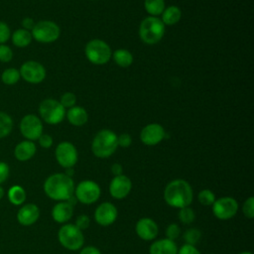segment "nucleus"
<instances>
[{"instance_id":"1","label":"nucleus","mask_w":254,"mask_h":254,"mask_svg":"<svg viewBox=\"0 0 254 254\" xmlns=\"http://www.w3.org/2000/svg\"><path fill=\"white\" fill-rule=\"evenodd\" d=\"M44 191L52 199L65 201L74 193V184L70 177L64 173L53 174L44 183Z\"/></svg>"},{"instance_id":"2","label":"nucleus","mask_w":254,"mask_h":254,"mask_svg":"<svg viewBox=\"0 0 254 254\" xmlns=\"http://www.w3.org/2000/svg\"><path fill=\"white\" fill-rule=\"evenodd\" d=\"M193 193L190 185L182 179L170 182L164 190V199L172 207L183 208L192 201Z\"/></svg>"},{"instance_id":"3","label":"nucleus","mask_w":254,"mask_h":254,"mask_svg":"<svg viewBox=\"0 0 254 254\" xmlns=\"http://www.w3.org/2000/svg\"><path fill=\"white\" fill-rule=\"evenodd\" d=\"M117 137L118 136L109 129L100 130L92 140L91 151L93 155L101 159L110 157L118 147Z\"/></svg>"},{"instance_id":"4","label":"nucleus","mask_w":254,"mask_h":254,"mask_svg":"<svg viewBox=\"0 0 254 254\" xmlns=\"http://www.w3.org/2000/svg\"><path fill=\"white\" fill-rule=\"evenodd\" d=\"M165 34V25L161 19L153 16L145 18L139 27L140 39L147 45L159 43Z\"/></svg>"},{"instance_id":"5","label":"nucleus","mask_w":254,"mask_h":254,"mask_svg":"<svg viewBox=\"0 0 254 254\" xmlns=\"http://www.w3.org/2000/svg\"><path fill=\"white\" fill-rule=\"evenodd\" d=\"M58 238L62 246L65 249L75 251L82 247L84 242V236L80 229H78L74 224L66 223L64 224L59 232Z\"/></svg>"},{"instance_id":"6","label":"nucleus","mask_w":254,"mask_h":254,"mask_svg":"<svg viewBox=\"0 0 254 254\" xmlns=\"http://www.w3.org/2000/svg\"><path fill=\"white\" fill-rule=\"evenodd\" d=\"M39 113L46 123L56 125L64 120L65 116V108L60 101L53 98H46L39 105Z\"/></svg>"},{"instance_id":"7","label":"nucleus","mask_w":254,"mask_h":254,"mask_svg":"<svg viewBox=\"0 0 254 254\" xmlns=\"http://www.w3.org/2000/svg\"><path fill=\"white\" fill-rule=\"evenodd\" d=\"M87 60L94 64H104L111 59V49L104 41L94 39L89 41L84 50Z\"/></svg>"},{"instance_id":"8","label":"nucleus","mask_w":254,"mask_h":254,"mask_svg":"<svg viewBox=\"0 0 254 254\" xmlns=\"http://www.w3.org/2000/svg\"><path fill=\"white\" fill-rule=\"evenodd\" d=\"M32 38L39 43L49 44L59 39L61 30L60 27L53 21L42 20L35 24L31 31Z\"/></svg>"},{"instance_id":"9","label":"nucleus","mask_w":254,"mask_h":254,"mask_svg":"<svg viewBox=\"0 0 254 254\" xmlns=\"http://www.w3.org/2000/svg\"><path fill=\"white\" fill-rule=\"evenodd\" d=\"M20 132L26 140L35 141L43 134V123L35 114L25 115L19 124Z\"/></svg>"},{"instance_id":"10","label":"nucleus","mask_w":254,"mask_h":254,"mask_svg":"<svg viewBox=\"0 0 254 254\" xmlns=\"http://www.w3.org/2000/svg\"><path fill=\"white\" fill-rule=\"evenodd\" d=\"M73 194L79 202L84 204H91L99 198L100 188L95 182L85 180L76 186Z\"/></svg>"},{"instance_id":"11","label":"nucleus","mask_w":254,"mask_h":254,"mask_svg":"<svg viewBox=\"0 0 254 254\" xmlns=\"http://www.w3.org/2000/svg\"><path fill=\"white\" fill-rule=\"evenodd\" d=\"M211 206L214 216L221 220L232 218L238 211V202L231 196L217 198L214 200Z\"/></svg>"},{"instance_id":"12","label":"nucleus","mask_w":254,"mask_h":254,"mask_svg":"<svg viewBox=\"0 0 254 254\" xmlns=\"http://www.w3.org/2000/svg\"><path fill=\"white\" fill-rule=\"evenodd\" d=\"M19 71L21 77L25 81L33 84L42 82L46 77V68L42 64L36 61L25 62L21 65Z\"/></svg>"},{"instance_id":"13","label":"nucleus","mask_w":254,"mask_h":254,"mask_svg":"<svg viewBox=\"0 0 254 254\" xmlns=\"http://www.w3.org/2000/svg\"><path fill=\"white\" fill-rule=\"evenodd\" d=\"M56 159L60 166L63 168H72L77 162V151L76 148L69 142L60 143L55 152Z\"/></svg>"},{"instance_id":"14","label":"nucleus","mask_w":254,"mask_h":254,"mask_svg":"<svg viewBox=\"0 0 254 254\" xmlns=\"http://www.w3.org/2000/svg\"><path fill=\"white\" fill-rule=\"evenodd\" d=\"M166 137V131L162 125L158 123H151L146 125L140 133L141 141L148 146L159 144Z\"/></svg>"},{"instance_id":"15","label":"nucleus","mask_w":254,"mask_h":254,"mask_svg":"<svg viewBox=\"0 0 254 254\" xmlns=\"http://www.w3.org/2000/svg\"><path fill=\"white\" fill-rule=\"evenodd\" d=\"M117 208L111 202L100 203L94 211V219L101 226H108L112 224L117 218Z\"/></svg>"},{"instance_id":"16","label":"nucleus","mask_w":254,"mask_h":254,"mask_svg":"<svg viewBox=\"0 0 254 254\" xmlns=\"http://www.w3.org/2000/svg\"><path fill=\"white\" fill-rule=\"evenodd\" d=\"M132 189L131 180L124 176H115L109 184V193L116 199H122L126 197Z\"/></svg>"},{"instance_id":"17","label":"nucleus","mask_w":254,"mask_h":254,"mask_svg":"<svg viewBox=\"0 0 254 254\" xmlns=\"http://www.w3.org/2000/svg\"><path fill=\"white\" fill-rule=\"evenodd\" d=\"M135 230L137 235L146 241L154 240L159 233V227L157 223L149 217H143L139 219L136 223Z\"/></svg>"},{"instance_id":"18","label":"nucleus","mask_w":254,"mask_h":254,"mask_svg":"<svg viewBox=\"0 0 254 254\" xmlns=\"http://www.w3.org/2000/svg\"><path fill=\"white\" fill-rule=\"evenodd\" d=\"M40 217V209L35 203H26L17 211V221L24 226L33 225Z\"/></svg>"},{"instance_id":"19","label":"nucleus","mask_w":254,"mask_h":254,"mask_svg":"<svg viewBox=\"0 0 254 254\" xmlns=\"http://www.w3.org/2000/svg\"><path fill=\"white\" fill-rule=\"evenodd\" d=\"M37 152V147L33 141L24 140L19 142L14 149V156L20 162L29 161Z\"/></svg>"},{"instance_id":"20","label":"nucleus","mask_w":254,"mask_h":254,"mask_svg":"<svg viewBox=\"0 0 254 254\" xmlns=\"http://www.w3.org/2000/svg\"><path fill=\"white\" fill-rule=\"evenodd\" d=\"M73 214V206L65 201H60L54 205L52 209V217L58 223L68 221Z\"/></svg>"},{"instance_id":"21","label":"nucleus","mask_w":254,"mask_h":254,"mask_svg":"<svg viewBox=\"0 0 254 254\" xmlns=\"http://www.w3.org/2000/svg\"><path fill=\"white\" fill-rule=\"evenodd\" d=\"M149 252L150 254H178V247L175 241L163 238L152 243Z\"/></svg>"},{"instance_id":"22","label":"nucleus","mask_w":254,"mask_h":254,"mask_svg":"<svg viewBox=\"0 0 254 254\" xmlns=\"http://www.w3.org/2000/svg\"><path fill=\"white\" fill-rule=\"evenodd\" d=\"M66 118L68 122L73 126H82L88 120V115L86 110L81 106H72L68 108L66 113Z\"/></svg>"},{"instance_id":"23","label":"nucleus","mask_w":254,"mask_h":254,"mask_svg":"<svg viewBox=\"0 0 254 254\" xmlns=\"http://www.w3.org/2000/svg\"><path fill=\"white\" fill-rule=\"evenodd\" d=\"M7 197L13 205H22L26 200L27 193L23 187L19 185H14L8 190Z\"/></svg>"},{"instance_id":"24","label":"nucleus","mask_w":254,"mask_h":254,"mask_svg":"<svg viewBox=\"0 0 254 254\" xmlns=\"http://www.w3.org/2000/svg\"><path fill=\"white\" fill-rule=\"evenodd\" d=\"M12 43L14 46L18 48L28 47L32 42V34L30 31L25 30L23 28L17 29L11 36Z\"/></svg>"},{"instance_id":"25","label":"nucleus","mask_w":254,"mask_h":254,"mask_svg":"<svg viewBox=\"0 0 254 254\" xmlns=\"http://www.w3.org/2000/svg\"><path fill=\"white\" fill-rule=\"evenodd\" d=\"M182 18V11L177 6H169L162 13V22L164 25H174Z\"/></svg>"},{"instance_id":"26","label":"nucleus","mask_w":254,"mask_h":254,"mask_svg":"<svg viewBox=\"0 0 254 254\" xmlns=\"http://www.w3.org/2000/svg\"><path fill=\"white\" fill-rule=\"evenodd\" d=\"M114 62L121 67H128L133 63L132 54L125 49H118L112 54Z\"/></svg>"},{"instance_id":"27","label":"nucleus","mask_w":254,"mask_h":254,"mask_svg":"<svg viewBox=\"0 0 254 254\" xmlns=\"http://www.w3.org/2000/svg\"><path fill=\"white\" fill-rule=\"evenodd\" d=\"M13 129L12 117L3 111H0V139L7 137Z\"/></svg>"},{"instance_id":"28","label":"nucleus","mask_w":254,"mask_h":254,"mask_svg":"<svg viewBox=\"0 0 254 254\" xmlns=\"http://www.w3.org/2000/svg\"><path fill=\"white\" fill-rule=\"evenodd\" d=\"M20 71L16 67H8L1 73V81L6 85H14L20 79Z\"/></svg>"},{"instance_id":"29","label":"nucleus","mask_w":254,"mask_h":254,"mask_svg":"<svg viewBox=\"0 0 254 254\" xmlns=\"http://www.w3.org/2000/svg\"><path fill=\"white\" fill-rule=\"evenodd\" d=\"M144 6L146 11L153 17L161 15L166 8L164 0H145Z\"/></svg>"},{"instance_id":"30","label":"nucleus","mask_w":254,"mask_h":254,"mask_svg":"<svg viewBox=\"0 0 254 254\" xmlns=\"http://www.w3.org/2000/svg\"><path fill=\"white\" fill-rule=\"evenodd\" d=\"M198 201L204 206H210L215 200V194L210 190H202L197 195Z\"/></svg>"},{"instance_id":"31","label":"nucleus","mask_w":254,"mask_h":254,"mask_svg":"<svg viewBox=\"0 0 254 254\" xmlns=\"http://www.w3.org/2000/svg\"><path fill=\"white\" fill-rule=\"evenodd\" d=\"M194 217H195L194 211L190 206H186V207L180 208L179 219H180V221L182 223L190 224V223H191L194 220Z\"/></svg>"},{"instance_id":"32","label":"nucleus","mask_w":254,"mask_h":254,"mask_svg":"<svg viewBox=\"0 0 254 254\" xmlns=\"http://www.w3.org/2000/svg\"><path fill=\"white\" fill-rule=\"evenodd\" d=\"M201 237V233L196 228H190L184 233V239L186 241V244L190 245H195Z\"/></svg>"},{"instance_id":"33","label":"nucleus","mask_w":254,"mask_h":254,"mask_svg":"<svg viewBox=\"0 0 254 254\" xmlns=\"http://www.w3.org/2000/svg\"><path fill=\"white\" fill-rule=\"evenodd\" d=\"M76 102V96L72 92H65L61 96L60 103L64 108H70L75 105Z\"/></svg>"},{"instance_id":"34","label":"nucleus","mask_w":254,"mask_h":254,"mask_svg":"<svg viewBox=\"0 0 254 254\" xmlns=\"http://www.w3.org/2000/svg\"><path fill=\"white\" fill-rule=\"evenodd\" d=\"M242 211L247 218L251 219L254 217V197L253 196H249L244 201L242 206Z\"/></svg>"},{"instance_id":"35","label":"nucleus","mask_w":254,"mask_h":254,"mask_svg":"<svg viewBox=\"0 0 254 254\" xmlns=\"http://www.w3.org/2000/svg\"><path fill=\"white\" fill-rule=\"evenodd\" d=\"M181 235V228L177 223H171L166 228V236L168 239L175 241Z\"/></svg>"},{"instance_id":"36","label":"nucleus","mask_w":254,"mask_h":254,"mask_svg":"<svg viewBox=\"0 0 254 254\" xmlns=\"http://www.w3.org/2000/svg\"><path fill=\"white\" fill-rule=\"evenodd\" d=\"M13 58V52L11 48L5 44L0 45V62L9 63Z\"/></svg>"},{"instance_id":"37","label":"nucleus","mask_w":254,"mask_h":254,"mask_svg":"<svg viewBox=\"0 0 254 254\" xmlns=\"http://www.w3.org/2000/svg\"><path fill=\"white\" fill-rule=\"evenodd\" d=\"M10 38H11V31L9 26L5 22L0 21V45L5 44Z\"/></svg>"},{"instance_id":"38","label":"nucleus","mask_w":254,"mask_h":254,"mask_svg":"<svg viewBox=\"0 0 254 254\" xmlns=\"http://www.w3.org/2000/svg\"><path fill=\"white\" fill-rule=\"evenodd\" d=\"M89 217L86 215V214H79L77 217H76V220H75V226L80 229L81 231L86 229L88 226H89Z\"/></svg>"},{"instance_id":"39","label":"nucleus","mask_w":254,"mask_h":254,"mask_svg":"<svg viewBox=\"0 0 254 254\" xmlns=\"http://www.w3.org/2000/svg\"><path fill=\"white\" fill-rule=\"evenodd\" d=\"M10 175V168L9 165L5 162L0 161V185L7 181Z\"/></svg>"},{"instance_id":"40","label":"nucleus","mask_w":254,"mask_h":254,"mask_svg":"<svg viewBox=\"0 0 254 254\" xmlns=\"http://www.w3.org/2000/svg\"><path fill=\"white\" fill-rule=\"evenodd\" d=\"M117 143H118V146L122 148H127L131 145L132 138L129 134L122 133L121 135H119V137H117Z\"/></svg>"},{"instance_id":"41","label":"nucleus","mask_w":254,"mask_h":254,"mask_svg":"<svg viewBox=\"0 0 254 254\" xmlns=\"http://www.w3.org/2000/svg\"><path fill=\"white\" fill-rule=\"evenodd\" d=\"M178 254H200L198 249L194 245L184 244L179 250Z\"/></svg>"},{"instance_id":"42","label":"nucleus","mask_w":254,"mask_h":254,"mask_svg":"<svg viewBox=\"0 0 254 254\" xmlns=\"http://www.w3.org/2000/svg\"><path fill=\"white\" fill-rule=\"evenodd\" d=\"M38 141H39L40 146L43 147V148H45V149H48V148L52 147V145H53V138H52V136L49 135V134H42V135L39 137Z\"/></svg>"},{"instance_id":"43","label":"nucleus","mask_w":254,"mask_h":254,"mask_svg":"<svg viewBox=\"0 0 254 254\" xmlns=\"http://www.w3.org/2000/svg\"><path fill=\"white\" fill-rule=\"evenodd\" d=\"M35 24L36 23L34 22V20L32 18H30V17H26V18H24L22 20V27H23V29L28 30V31H32V29L34 28Z\"/></svg>"},{"instance_id":"44","label":"nucleus","mask_w":254,"mask_h":254,"mask_svg":"<svg viewBox=\"0 0 254 254\" xmlns=\"http://www.w3.org/2000/svg\"><path fill=\"white\" fill-rule=\"evenodd\" d=\"M79 254H101V253L94 246H86L80 250Z\"/></svg>"},{"instance_id":"45","label":"nucleus","mask_w":254,"mask_h":254,"mask_svg":"<svg viewBox=\"0 0 254 254\" xmlns=\"http://www.w3.org/2000/svg\"><path fill=\"white\" fill-rule=\"evenodd\" d=\"M111 173L115 176H119V175H122L123 173V168L120 164L118 163H114L112 166H111Z\"/></svg>"},{"instance_id":"46","label":"nucleus","mask_w":254,"mask_h":254,"mask_svg":"<svg viewBox=\"0 0 254 254\" xmlns=\"http://www.w3.org/2000/svg\"><path fill=\"white\" fill-rule=\"evenodd\" d=\"M66 176H68V177H70L71 178V176L74 174V171H73V169L72 168H66L65 169V173H64Z\"/></svg>"},{"instance_id":"47","label":"nucleus","mask_w":254,"mask_h":254,"mask_svg":"<svg viewBox=\"0 0 254 254\" xmlns=\"http://www.w3.org/2000/svg\"><path fill=\"white\" fill-rule=\"evenodd\" d=\"M4 195H5V191H4V189H3V187L0 185V199H2Z\"/></svg>"},{"instance_id":"48","label":"nucleus","mask_w":254,"mask_h":254,"mask_svg":"<svg viewBox=\"0 0 254 254\" xmlns=\"http://www.w3.org/2000/svg\"><path fill=\"white\" fill-rule=\"evenodd\" d=\"M239 254H252V252H250V251H243V252H241Z\"/></svg>"}]
</instances>
